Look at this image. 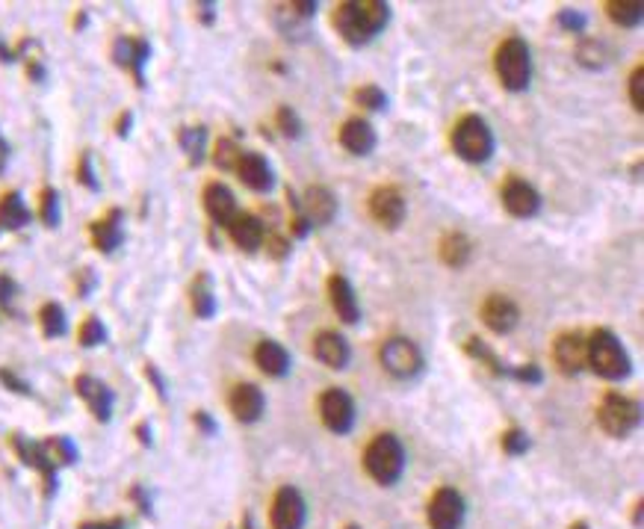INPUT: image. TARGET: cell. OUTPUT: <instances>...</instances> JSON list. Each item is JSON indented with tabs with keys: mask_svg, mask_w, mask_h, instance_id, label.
Returning <instances> with one entry per match:
<instances>
[{
	"mask_svg": "<svg viewBox=\"0 0 644 529\" xmlns=\"http://www.w3.org/2000/svg\"><path fill=\"white\" fill-rule=\"evenodd\" d=\"M390 21V6L381 0H346L334 9V27L352 48L379 36Z\"/></svg>",
	"mask_w": 644,
	"mask_h": 529,
	"instance_id": "cell-1",
	"label": "cell"
},
{
	"mask_svg": "<svg viewBox=\"0 0 644 529\" xmlns=\"http://www.w3.org/2000/svg\"><path fill=\"white\" fill-rule=\"evenodd\" d=\"M494 69L508 92H524L533 83V53L521 36H508L494 53Z\"/></svg>",
	"mask_w": 644,
	"mask_h": 529,
	"instance_id": "cell-2",
	"label": "cell"
},
{
	"mask_svg": "<svg viewBox=\"0 0 644 529\" xmlns=\"http://www.w3.org/2000/svg\"><path fill=\"white\" fill-rule=\"evenodd\" d=\"M589 364L601 379L618 381L630 376V355L627 349L620 346L618 337L609 329H597L589 337Z\"/></svg>",
	"mask_w": 644,
	"mask_h": 529,
	"instance_id": "cell-3",
	"label": "cell"
},
{
	"mask_svg": "<svg viewBox=\"0 0 644 529\" xmlns=\"http://www.w3.org/2000/svg\"><path fill=\"white\" fill-rule=\"evenodd\" d=\"M449 142H453V151L467 163H488L494 157V149H496L494 133H491L488 121H485L482 116H465L461 119L458 125L453 128Z\"/></svg>",
	"mask_w": 644,
	"mask_h": 529,
	"instance_id": "cell-4",
	"label": "cell"
},
{
	"mask_svg": "<svg viewBox=\"0 0 644 529\" xmlns=\"http://www.w3.org/2000/svg\"><path fill=\"white\" fill-rule=\"evenodd\" d=\"M367 474L379 482V486H393L402 470H405V449L397 435H376L372 444L367 447L364 456Z\"/></svg>",
	"mask_w": 644,
	"mask_h": 529,
	"instance_id": "cell-5",
	"label": "cell"
},
{
	"mask_svg": "<svg viewBox=\"0 0 644 529\" xmlns=\"http://www.w3.org/2000/svg\"><path fill=\"white\" fill-rule=\"evenodd\" d=\"M379 361L393 379H414L423 370V352L409 337H388L379 346Z\"/></svg>",
	"mask_w": 644,
	"mask_h": 529,
	"instance_id": "cell-6",
	"label": "cell"
},
{
	"mask_svg": "<svg viewBox=\"0 0 644 529\" xmlns=\"http://www.w3.org/2000/svg\"><path fill=\"white\" fill-rule=\"evenodd\" d=\"M639 418H641L639 402L620 397V393H615V390L606 393L601 409H597V420H601L603 432L612 435V438H627L639 426Z\"/></svg>",
	"mask_w": 644,
	"mask_h": 529,
	"instance_id": "cell-7",
	"label": "cell"
},
{
	"mask_svg": "<svg viewBox=\"0 0 644 529\" xmlns=\"http://www.w3.org/2000/svg\"><path fill=\"white\" fill-rule=\"evenodd\" d=\"M151 60V44L139 36H119L112 42V63L124 69L139 89L145 86V65Z\"/></svg>",
	"mask_w": 644,
	"mask_h": 529,
	"instance_id": "cell-8",
	"label": "cell"
},
{
	"mask_svg": "<svg viewBox=\"0 0 644 529\" xmlns=\"http://www.w3.org/2000/svg\"><path fill=\"white\" fill-rule=\"evenodd\" d=\"M320 418L329 426L332 432L346 435L355 426V402L346 390L341 388H329L320 397Z\"/></svg>",
	"mask_w": 644,
	"mask_h": 529,
	"instance_id": "cell-9",
	"label": "cell"
},
{
	"mask_svg": "<svg viewBox=\"0 0 644 529\" xmlns=\"http://www.w3.org/2000/svg\"><path fill=\"white\" fill-rule=\"evenodd\" d=\"M74 393L86 402L89 414L98 420V423H107L112 418V405H116V393L110 390V385H104L101 379L81 373L74 376Z\"/></svg>",
	"mask_w": 644,
	"mask_h": 529,
	"instance_id": "cell-10",
	"label": "cell"
},
{
	"mask_svg": "<svg viewBox=\"0 0 644 529\" xmlns=\"http://www.w3.org/2000/svg\"><path fill=\"white\" fill-rule=\"evenodd\" d=\"M428 526L432 529H458L465 524V500L456 488H440L428 500Z\"/></svg>",
	"mask_w": 644,
	"mask_h": 529,
	"instance_id": "cell-11",
	"label": "cell"
},
{
	"mask_svg": "<svg viewBox=\"0 0 644 529\" xmlns=\"http://www.w3.org/2000/svg\"><path fill=\"white\" fill-rule=\"evenodd\" d=\"M553 358L564 376L582 373V367L589 364V341L580 332H564L553 343Z\"/></svg>",
	"mask_w": 644,
	"mask_h": 529,
	"instance_id": "cell-12",
	"label": "cell"
},
{
	"mask_svg": "<svg viewBox=\"0 0 644 529\" xmlns=\"http://www.w3.org/2000/svg\"><path fill=\"white\" fill-rule=\"evenodd\" d=\"M500 198H503V207L512 213V216H517V219H529V216H535V213L541 210L538 189L533 184L521 181V178H508V181L503 184Z\"/></svg>",
	"mask_w": 644,
	"mask_h": 529,
	"instance_id": "cell-13",
	"label": "cell"
},
{
	"mask_svg": "<svg viewBox=\"0 0 644 529\" xmlns=\"http://www.w3.org/2000/svg\"><path fill=\"white\" fill-rule=\"evenodd\" d=\"M89 240L101 255H112L124 243V213L119 207H110L104 216L89 225Z\"/></svg>",
	"mask_w": 644,
	"mask_h": 529,
	"instance_id": "cell-14",
	"label": "cell"
},
{
	"mask_svg": "<svg viewBox=\"0 0 644 529\" xmlns=\"http://www.w3.org/2000/svg\"><path fill=\"white\" fill-rule=\"evenodd\" d=\"M236 175H240V181L252 189V193H269L275 184V172H273V166H269V160L264 154H257V151H243L240 154V160H236V168H234Z\"/></svg>",
	"mask_w": 644,
	"mask_h": 529,
	"instance_id": "cell-15",
	"label": "cell"
},
{
	"mask_svg": "<svg viewBox=\"0 0 644 529\" xmlns=\"http://www.w3.org/2000/svg\"><path fill=\"white\" fill-rule=\"evenodd\" d=\"M228 409L240 423H257L264 418V409H266L264 390L252 385V381H240V385L231 388Z\"/></svg>",
	"mask_w": 644,
	"mask_h": 529,
	"instance_id": "cell-16",
	"label": "cell"
},
{
	"mask_svg": "<svg viewBox=\"0 0 644 529\" xmlns=\"http://www.w3.org/2000/svg\"><path fill=\"white\" fill-rule=\"evenodd\" d=\"M370 213L379 225H384V228H399L405 219L402 193L393 187H379L376 193L370 196Z\"/></svg>",
	"mask_w": 644,
	"mask_h": 529,
	"instance_id": "cell-17",
	"label": "cell"
},
{
	"mask_svg": "<svg viewBox=\"0 0 644 529\" xmlns=\"http://www.w3.org/2000/svg\"><path fill=\"white\" fill-rule=\"evenodd\" d=\"M482 320L494 334H508V332H514L517 320H521V308H517L508 296H503V293H494V296L485 299Z\"/></svg>",
	"mask_w": 644,
	"mask_h": 529,
	"instance_id": "cell-18",
	"label": "cell"
},
{
	"mask_svg": "<svg viewBox=\"0 0 644 529\" xmlns=\"http://www.w3.org/2000/svg\"><path fill=\"white\" fill-rule=\"evenodd\" d=\"M304 526V500L296 488L284 486L273 503V529H302Z\"/></svg>",
	"mask_w": 644,
	"mask_h": 529,
	"instance_id": "cell-19",
	"label": "cell"
},
{
	"mask_svg": "<svg viewBox=\"0 0 644 529\" xmlns=\"http://www.w3.org/2000/svg\"><path fill=\"white\" fill-rule=\"evenodd\" d=\"M201 201H205V210H207V216L219 225V228H228V225L234 222V216L240 210H236V198L228 187H225L222 181H213L205 187V196H201Z\"/></svg>",
	"mask_w": 644,
	"mask_h": 529,
	"instance_id": "cell-20",
	"label": "cell"
},
{
	"mask_svg": "<svg viewBox=\"0 0 644 529\" xmlns=\"http://www.w3.org/2000/svg\"><path fill=\"white\" fill-rule=\"evenodd\" d=\"M313 355L316 361H322L332 370H343L352 361V346L346 343V337H341L337 332H320L313 341Z\"/></svg>",
	"mask_w": 644,
	"mask_h": 529,
	"instance_id": "cell-21",
	"label": "cell"
},
{
	"mask_svg": "<svg viewBox=\"0 0 644 529\" xmlns=\"http://www.w3.org/2000/svg\"><path fill=\"white\" fill-rule=\"evenodd\" d=\"M302 210L311 225H332L337 216V198L329 187H308L302 198Z\"/></svg>",
	"mask_w": 644,
	"mask_h": 529,
	"instance_id": "cell-22",
	"label": "cell"
},
{
	"mask_svg": "<svg viewBox=\"0 0 644 529\" xmlns=\"http://www.w3.org/2000/svg\"><path fill=\"white\" fill-rule=\"evenodd\" d=\"M329 299H332V308L334 313L341 317L346 325H355L360 320V305H358V296H355V290L352 284L341 275V273H334L329 278Z\"/></svg>",
	"mask_w": 644,
	"mask_h": 529,
	"instance_id": "cell-23",
	"label": "cell"
},
{
	"mask_svg": "<svg viewBox=\"0 0 644 529\" xmlns=\"http://www.w3.org/2000/svg\"><path fill=\"white\" fill-rule=\"evenodd\" d=\"M228 234L236 249L243 252H255L264 245V237H266V228L264 222L255 216V213H236L234 222L228 225Z\"/></svg>",
	"mask_w": 644,
	"mask_h": 529,
	"instance_id": "cell-24",
	"label": "cell"
},
{
	"mask_svg": "<svg viewBox=\"0 0 644 529\" xmlns=\"http://www.w3.org/2000/svg\"><path fill=\"white\" fill-rule=\"evenodd\" d=\"M341 145L355 157H367L376 149V130L367 119H349L341 128Z\"/></svg>",
	"mask_w": 644,
	"mask_h": 529,
	"instance_id": "cell-25",
	"label": "cell"
},
{
	"mask_svg": "<svg viewBox=\"0 0 644 529\" xmlns=\"http://www.w3.org/2000/svg\"><path fill=\"white\" fill-rule=\"evenodd\" d=\"M255 364L261 367L269 379H284L290 373V352L275 341H261L255 349Z\"/></svg>",
	"mask_w": 644,
	"mask_h": 529,
	"instance_id": "cell-26",
	"label": "cell"
},
{
	"mask_svg": "<svg viewBox=\"0 0 644 529\" xmlns=\"http://www.w3.org/2000/svg\"><path fill=\"white\" fill-rule=\"evenodd\" d=\"M30 222H33V213L27 210L18 189H9V193L0 196V234L21 231V228H27Z\"/></svg>",
	"mask_w": 644,
	"mask_h": 529,
	"instance_id": "cell-27",
	"label": "cell"
},
{
	"mask_svg": "<svg viewBox=\"0 0 644 529\" xmlns=\"http://www.w3.org/2000/svg\"><path fill=\"white\" fill-rule=\"evenodd\" d=\"M189 308L198 320H213L216 313V293H213V281L207 273H198L189 284Z\"/></svg>",
	"mask_w": 644,
	"mask_h": 529,
	"instance_id": "cell-28",
	"label": "cell"
},
{
	"mask_svg": "<svg viewBox=\"0 0 644 529\" xmlns=\"http://www.w3.org/2000/svg\"><path fill=\"white\" fill-rule=\"evenodd\" d=\"M178 145L187 154L189 166H198L207 154V128L205 125H184L178 130Z\"/></svg>",
	"mask_w": 644,
	"mask_h": 529,
	"instance_id": "cell-29",
	"label": "cell"
},
{
	"mask_svg": "<svg viewBox=\"0 0 644 529\" xmlns=\"http://www.w3.org/2000/svg\"><path fill=\"white\" fill-rule=\"evenodd\" d=\"M440 261H444L447 266H453V269H458V266H465L467 261H470V252H473V245H470V240L465 237V234H458V231H453V234H447L444 240H440Z\"/></svg>",
	"mask_w": 644,
	"mask_h": 529,
	"instance_id": "cell-30",
	"label": "cell"
},
{
	"mask_svg": "<svg viewBox=\"0 0 644 529\" xmlns=\"http://www.w3.org/2000/svg\"><path fill=\"white\" fill-rule=\"evenodd\" d=\"M39 329L48 341H56V337L69 332V320H65V308L60 302H44L39 308Z\"/></svg>",
	"mask_w": 644,
	"mask_h": 529,
	"instance_id": "cell-31",
	"label": "cell"
},
{
	"mask_svg": "<svg viewBox=\"0 0 644 529\" xmlns=\"http://www.w3.org/2000/svg\"><path fill=\"white\" fill-rule=\"evenodd\" d=\"M606 15L618 27H639L644 18V4L641 0H612V4H606Z\"/></svg>",
	"mask_w": 644,
	"mask_h": 529,
	"instance_id": "cell-32",
	"label": "cell"
},
{
	"mask_svg": "<svg viewBox=\"0 0 644 529\" xmlns=\"http://www.w3.org/2000/svg\"><path fill=\"white\" fill-rule=\"evenodd\" d=\"M465 349H467V355H473V358H476V361H482L485 367L491 370V373H496V376H505V379L512 376V367H508V364L503 361L500 355L494 352V349H491L488 343H482L479 337H470V341L465 343Z\"/></svg>",
	"mask_w": 644,
	"mask_h": 529,
	"instance_id": "cell-33",
	"label": "cell"
},
{
	"mask_svg": "<svg viewBox=\"0 0 644 529\" xmlns=\"http://www.w3.org/2000/svg\"><path fill=\"white\" fill-rule=\"evenodd\" d=\"M39 219L44 228H60L62 207H60V193L53 187H42L39 193Z\"/></svg>",
	"mask_w": 644,
	"mask_h": 529,
	"instance_id": "cell-34",
	"label": "cell"
},
{
	"mask_svg": "<svg viewBox=\"0 0 644 529\" xmlns=\"http://www.w3.org/2000/svg\"><path fill=\"white\" fill-rule=\"evenodd\" d=\"M44 453L51 456L53 465H74L77 461V447L65 435H51L48 441H42Z\"/></svg>",
	"mask_w": 644,
	"mask_h": 529,
	"instance_id": "cell-35",
	"label": "cell"
},
{
	"mask_svg": "<svg viewBox=\"0 0 644 529\" xmlns=\"http://www.w3.org/2000/svg\"><path fill=\"white\" fill-rule=\"evenodd\" d=\"M77 343L83 349H95V346H104L107 343V325L101 322V317L89 313V317L81 322V332H77Z\"/></svg>",
	"mask_w": 644,
	"mask_h": 529,
	"instance_id": "cell-36",
	"label": "cell"
},
{
	"mask_svg": "<svg viewBox=\"0 0 644 529\" xmlns=\"http://www.w3.org/2000/svg\"><path fill=\"white\" fill-rule=\"evenodd\" d=\"M275 24H278L281 33H287V39H293V33H302V36H308V21H304L290 4L275 6Z\"/></svg>",
	"mask_w": 644,
	"mask_h": 529,
	"instance_id": "cell-37",
	"label": "cell"
},
{
	"mask_svg": "<svg viewBox=\"0 0 644 529\" xmlns=\"http://www.w3.org/2000/svg\"><path fill=\"white\" fill-rule=\"evenodd\" d=\"M240 154H243L240 145H236L231 137H222L216 142V149H213V163H216V168H222V172H234Z\"/></svg>",
	"mask_w": 644,
	"mask_h": 529,
	"instance_id": "cell-38",
	"label": "cell"
},
{
	"mask_svg": "<svg viewBox=\"0 0 644 529\" xmlns=\"http://www.w3.org/2000/svg\"><path fill=\"white\" fill-rule=\"evenodd\" d=\"M287 201H290V213H293V219H290V231H293V237L296 240H304L311 234L313 225L308 222V216H304V210H302V201L296 198V193L293 189H287Z\"/></svg>",
	"mask_w": 644,
	"mask_h": 529,
	"instance_id": "cell-39",
	"label": "cell"
},
{
	"mask_svg": "<svg viewBox=\"0 0 644 529\" xmlns=\"http://www.w3.org/2000/svg\"><path fill=\"white\" fill-rule=\"evenodd\" d=\"M355 104H358V107H364V110L379 112V110L388 107V95H384V89H381V86L367 83V86H360L358 92H355Z\"/></svg>",
	"mask_w": 644,
	"mask_h": 529,
	"instance_id": "cell-40",
	"label": "cell"
},
{
	"mask_svg": "<svg viewBox=\"0 0 644 529\" xmlns=\"http://www.w3.org/2000/svg\"><path fill=\"white\" fill-rule=\"evenodd\" d=\"M275 125H278V130L284 133V137H290V139H299V137H302V121H299V116H296V110L287 107V104L278 107Z\"/></svg>",
	"mask_w": 644,
	"mask_h": 529,
	"instance_id": "cell-41",
	"label": "cell"
},
{
	"mask_svg": "<svg viewBox=\"0 0 644 529\" xmlns=\"http://www.w3.org/2000/svg\"><path fill=\"white\" fill-rule=\"evenodd\" d=\"M74 175H77V181H81L86 189H92V193H98V189H101L98 175H95V166H92V154H89V151H81V157H77Z\"/></svg>",
	"mask_w": 644,
	"mask_h": 529,
	"instance_id": "cell-42",
	"label": "cell"
},
{
	"mask_svg": "<svg viewBox=\"0 0 644 529\" xmlns=\"http://www.w3.org/2000/svg\"><path fill=\"white\" fill-rule=\"evenodd\" d=\"M576 56H580V63L582 65H591V69H601V65L606 63V48L601 42H582L580 48H576Z\"/></svg>",
	"mask_w": 644,
	"mask_h": 529,
	"instance_id": "cell-43",
	"label": "cell"
},
{
	"mask_svg": "<svg viewBox=\"0 0 644 529\" xmlns=\"http://www.w3.org/2000/svg\"><path fill=\"white\" fill-rule=\"evenodd\" d=\"M500 444H503V449L508 456H524L529 449V435L524 429H508V432H503Z\"/></svg>",
	"mask_w": 644,
	"mask_h": 529,
	"instance_id": "cell-44",
	"label": "cell"
},
{
	"mask_svg": "<svg viewBox=\"0 0 644 529\" xmlns=\"http://www.w3.org/2000/svg\"><path fill=\"white\" fill-rule=\"evenodd\" d=\"M0 385H6L13 393H18V397H33V388L9 367H0Z\"/></svg>",
	"mask_w": 644,
	"mask_h": 529,
	"instance_id": "cell-45",
	"label": "cell"
},
{
	"mask_svg": "<svg viewBox=\"0 0 644 529\" xmlns=\"http://www.w3.org/2000/svg\"><path fill=\"white\" fill-rule=\"evenodd\" d=\"M630 101L639 112L644 110V65H636V72L630 74Z\"/></svg>",
	"mask_w": 644,
	"mask_h": 529,
	"instance_id": "cell-46",
	"label": "cell"
},
{
	"mask_svg": "<svg viewBox=\"0 0 644 529\" xmlns=\"http://www.w3.org/2000/svg\"><path fill=\"white\" fill-rule=\"evenodd\" d=\"M18 296V284H15V278L13 275H6V273H0V311H13V302Z\"/></svg>",
	"mask_w": 644,
	"mask_h": 529,
	"instance_id": "cell-47",
	"label": "cell"
},
{
	"mask_svg": "<svg viewBox=\"0 0 644 529\" xmlns=\"http://www.w3.org/2000/svg\"><path fill=\"white\" fill-rule=\"evenodd\" d=\"M95 284H98V278H95V273H92L89 266L77 269V273H74V293H77L81 299H86L89 293L95 290Z\"/></svg>",
	"mask_w": 644,
	"mask_h": 529,
	"instance_id": "cell-48",
	"label": "cell"
},
{
	"mask_svg": "<svg viewBox=\"0 0 644 529\" xmlns=\"http://www.w3.org/2000/svg\"><path fill=\"white\" fill-rule=\"evenodd\" d=\"M142 373H145V379L151 381V388H154L157 397H160V399L166 402V399H168V385H166V379H163V373H160V367L149 361V364L142 367Z\"/></svg>",
	"mask_w": 644,
	"mask_h": 529,
	"instance_id": "cell-49",
	"label": "cell"
},
{
	"mask_svg": "<svg viewBox=\"0 0 644 529\" xmlns=\"http://www.w3.org/2000/svg\"><path fill=\"white\" fill-rule=\"evenodd\" d=\"M556 21H559V27L568 30V33H582L585 30V15L576 13V9H562V13L556 15Z\"/></svg>",
	"mask_w": 644,
	"mask_h": 529,
	"instance_id": "cell-50",
	"label": "cell"
},
{
	"mask_svg": "<svg viewBox=\"0 0 644 529\" xmlns=\"http://www.w3.org/2000/svg\"><path fill=\"white\" fill-rule=\"evenodd\" d=\"M508 379L524 381V385H538V381L544 379V373H541V367L535 364H521V367H512V376Z\"/></svg>",
	"mask_w": 644,
	"mask_h": 529,
	"instance_id": "cell-51",
	"label": "cell"
},
{
	"mask_svg": "<svg viewBox=\"0 0 644 529\" xmlns=\"http://www.w3.org/2000/svg\"><path fill=\"white\" fill-rule=\"evenodd\" d=\"M264 243H266V252L273 255V257H278V261H284V257L290 255V243L281 237V234H269V237H264Z\"/></svg>",
	"mask_w": 644,
	"mask_h": 529,
	"instance_id": "cell-52",
	"label": "cell"
},
{
	"mask_svg": "<svg viewBox=\"0 0 644 529\" xmlns=\"http://www.w3.org/2000/svg\"><path fill=\"white\" fill-rule=\"evenodd\" d=\"M24 65H27V77L33 83H42L44 77H48V72H44V65L39 56H24Z\"/></svg>",
	"mask_w": 644,
	"mask_h": 529,
	"instance_id": "cell-53",
	"label": "cell"
},
{
	"mask_svg": "<svg viewBox=\"0 0 644 529\" xmlns=\"http://www.w3.org/2000/svg\"><path fill=\"white\" fill-rule=\"evenodd\" d=\"M192 423H196L205 435H216V420H213L207 411H196V414H192Z\"/></svg>",
	"mask_w": 644,
	"mask_h": 529,
	"instance_id": "cell-54",
	"label": "cell"
},
{
	"mask_svg": "<svg viewBox=\"0 0 644 529\" xmlns=\"http://www.w3.org/2000/svg\"><path fill=\"white\" fill-rule=\"evenodd\" d=\"M196 13L201 24H213V21H216V6L213 4H196Z\"/></svg>",
	"mask_w": 644,
	"mask_h": 529,
	"instance_id": "cell-55",
	"label": "cell"
},
{
	"mask_svg": "<svg viewBox=\"0 0 644 529\" xmlns=\"http://www.w3.org/2000/svg\"><path fill=\"white\" fill-rule=\"evenodd\" d=\"M130 125H133V112L124 110L121 116L116 119V137H128L130 133Z\"/></svg>",
	"mask_w": 644,
	"mask_h": 529,
	"instance_id": "cell-56",
	"label": "cell"
},
{
	"mask_svg": "<svg viewBox=\"0 0 644 529\" xmlns=\"http://www.w3.org/2000/svg\"><path fill=\"white\" fill-rule=\"evenodd\" d=\"M18 56H15V48H9V44L0 39V63H15Z\"/></svg>",
	"mask_w": 644,
	"mask_h": 529,
	"instance_id": "cell-57",
	"label": "cell"
},
{
	"mask_svg": "<svg viewBox=\"0 0 644 529\" xmlns=\"http://www.w3.org/2000/svg\"><path fill=\"white\" fill-rule=\"evenodd\" d=\"M137 438H139V444L151 447V426H149V423H139V426H137Z\"/></svg>",
	"mask_w": 644,
	"mask_h": 529,
	"instance_id": "cell-58",
	"label": "cell"
},
{
	"mask_svg": "<svg viewBox=\"0 0 644 529\" xmlns=\"http://www.w3.org/2000/svg\"><path fill=\"white\" fill-rule=\"evenodd\" d=\"M83 529H124V524L121 521H104V524H89Z\"/></svg>",
	"mask_w": 644,
	"mask_h": 529,
	"instance_id": "cell-59",
	"label": "cell"
},
{
	"mask_svg": "<svg viewBox=\"0 0 644 529\" xmlns=\"http://www.w3.org/2000/svg\"><path fill=\"white\" fill-rule=\"evenodd\" d=\"M86 18H89V15H86V9H81V13H77V15H74V30H81V27H86Z\"/></svg>",
	"mask_w": 644,
	"mask_h": 529,
	"instance_id": "cell-60",
	"label": "cell"
},
{
	"mask_svg": "<svg viewBox=\"0 0 644 529\" xmlns=\"http://www.w3.org/2000/svg\"><path fill=\"white\" fill-rule=\"evenodd\" d=\"M6 157H9V145L0 139V168H4V163H6Z\"/></svg>",
	"mask_w": 644,
	"mask_h": 529,
	"instance_id": "cell-61",
	"label": "cell"
},
{
	"mask_svg": "<svg viewBox=\"0 0 644 529\" xmlns=\"http://www.w3.org/2000/svg\"><path fill=\"white\" fill-rule=\"evenodd\" d=\"M573 529H589V526H585V524H576Z\"/></svg>",
	"mask_w": 644,
	"mask_h": 529,
	"instance_id": "cell-62",
	"label": "cell"
},
{
	"mask_svg": "<svg viewBox=\"0 0 644 529\" xmlns=\"http://www.w3.org/2000/svg\"><path fill=\"white\" fill-rule=\"evenodd\" d=\"M349 529H358V526H349Z\"/></svg>",
	"mask_w": 644,
	"mask_h": 529,
	"instance_id": "cell-63",
	"label": "cell"
}]
</instances>
